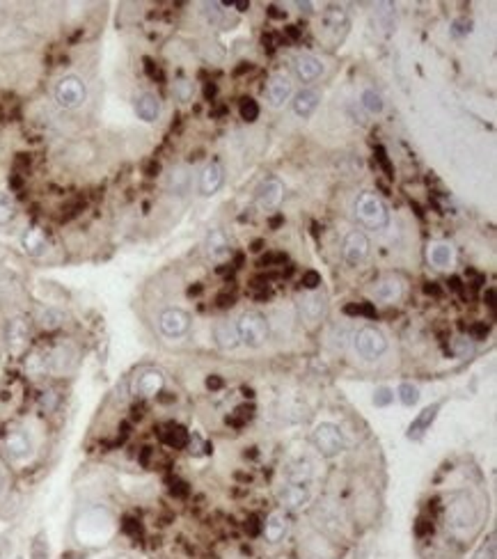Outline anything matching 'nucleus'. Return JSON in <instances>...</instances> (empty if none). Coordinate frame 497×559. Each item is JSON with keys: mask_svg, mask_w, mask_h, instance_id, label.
<instances>
[{"mask_svg": "<svg viewBox=\"0 0 497 559\" xmlns=\"http://www.w3.org/2000/svg\"><path fill=\"white\" fill-rule=\"evenodd\" d=\"M445 516H447V527L454 534H465V532H470L477 525V516L479 513H477V504L472 502L470 495L454 493L445 509Z\"/></svg>", "mask_w": 497, "mask_h": 559, "instance_id": "obj_1", "label": "nucleus"}, {"mask_svg": "<svg viewBox=\"0 0 497 559\" xmlns=\"http://www.w3.org/2000/svg\"><path fill=\"white\" fill-rule=\"evenodd\" d=\"M355 218L367 229H385L390 225V211L385 207V202L374 192H362L355 199Z\"/></svg>", "mask_w": 497, "mask_h": 559, "instance_id": "obj_2", "label": "nucleus"}, {"mask_svg": "<svg viewBox=\"0 0 497 559\" xmlns=\"http://www.w3.org/2000/svg\"><path fill=\"white\" fill-rule=\"evenodd\" d=\"M353 346H355V353L362 357L367 362H374L379 360V357L388 351V339L381 333L379 328L374 326H364L355 333L353 337Z\"/></svg>", "mask_w": 497, "mask_h": 559, "instance_id": "obj_3", "label": "nucleus"}, {"mask_svg": "<svg viewBox=\"0 0 497 559\" xmlns=\"http://www.w3.org/2000/svg\"><path fill=\"white\" fill-rule=\"evenodd\" d=\"M236 328H238L241 342L250 348L262 346L266 339H269V321H266V317H262L259 312H245V314L238 319Z\"/></svg>", "mask_w": 497, "mask_h": 559, "instance_id": "obj_4", "label": "nucleus"}, {"mask_svg": "<svg viewBox=\"0 0 497 559\" xmlns=\"http://www.w3.org/2000/svg\"><path fill=\"white\" fill-rule=\"evenodd\" d=\"M55 101L64 110H76L85 104L87 99V87L78 76H64L58 85H55Z\"/></svg>", "mask_w": 497, "mask_h": 559, "instance_id": "obj_5", "label": "nucleus"}, {"mask_svg": "<svg viewBox=\"0 0 497 559\" xmlns=\"http://www.w3.org/2000/svg\"><path fill=\"white\" fill-rule=\"evenodd\" d=\"M159 330L170 339L183 337L190 330V314L179 307H168L159 314Z\"/></svg>", "mask_w": 497, "mask_h": 559, "instance_id": "obj_6", "label": "nucleus"}, {"mask_svg": "<svg viewBox=\"0 0 497 559\" xmlns=\"http://www.w3.org/2000/svg\"><path fill=\"white\" fill-rule=\"evenodd\" d=\"M314 445L324 456H337L344 449V436L339 426L324 422L314 429Z\"/></svg>", "mask_w": 497, "mask_h": 559, "instance_id": "obj_7", "label": "nucleus"}, {"mask_svg": "<svg viewBox=\"0 0 497 559\" xmlns=\"http://www.w3.org/2000/svg\"><path fill=\"white\" fill-rule=\"evenodd\" d=\"M291 92H293V82L287 73H282V71L273 73L269 82H266V101H269L273 108H280L287 104L291 99Z\"/></svg>", "mask_w": 497, "mask_h": 559, "instance_id": "obj_8", "label": "nucleus"}, {"mask_svg": "<svg viewBox=\"0 0 497 559\" xmlns=\"http://www.w3.org/2000/svg\"><path fill=\"white\" fill-rule=\"evenodd\" d=\"M369 247H372V243H369V238H367L364 232H357V229L351 232L344 238V250H342L346 264L357 266L360 262H364L367 254H369Z\"/></svg>", "mask_w": 497, "mask_h": 559, "instance_id": "obj_9", "label": "nucleus"}, {"mask_svg": "<svg viewBox=\"0 0 497 559\" xmlns=\"http://www.w3.org/2000/svg\"><path fill=\"white\" fill-rule=\"evenodd\" d=\"M30 452H32L30 436L23 429H14L5 436V454L12 461H23V458L30 456Z\"/></svg>", "mask_w": 497, "mask_h": 559, "instance_id": "obj_10", "label": "nucleus"}, {"mask_svg": "<svg viewBox=\"0 0 497 559\" xmlns=\"http://www.w3.org/2000/svg\"><path fill=\"white\" fill-rule=\"evenodd\" d=\"M282 197H284V186L280 179H266L262 186L257 188V204L266 211L278 209Z\"/></svg>", "mask_w": 497, "mask_h": 559, "instance_id": "obj_11", "label": "nucleus"}, {"mask_svg": "<svg viewBox=\"0 0 497 559\" xmlns=\"http://www.w3.org/2000/svg\"><path fill=\"white\" fill-rule=\"evenodd\" d=\"M225 181V168L220 163H209L200 174V192L204 197L216 195L218 188L223 186Z\"/></svg>", "mask_w": 497, "mask_h": 559, "instance_id": "obj_12", "label": "nucleus"}, {"mask_svg": "<svg viewBox=\"0 0 497 559\" xmlns=\"http://www.w3.org/2000/svg\"><path fill=\"white\" fill-rule=\"evenodd\" d=\"M293 71H296V76L302 80V82H312L317 80L321 73H324V62L314 55H298L296 60H293Z\"/></svg>", "mask_w": 497, "mask_h": 559, "instance_id": "obj_13", "label": "nucleus"}, {"mask_svg": "<svg viewBox=\"0 0 497 559\" xmlns=\"http://www.w3.org/2000/svg\"><path fill=\"white\" fill-rule=\"evenodd\" d=\"M312 498V491H309V484H289L287 489L280 493V502L284 504L287 509H300L305 507Z\"/></svg>", "mask_w": 497, "mask_h": 559, "instance_id": "obj_14", "label": "nucleus"}, {"mask_svg": "<svg viewBox=\"0 0 497 559\" xmlns=\"http://www.w3.org/2000/svg\"><path fill=\"white\" fill-rule=\"evenodd\" d=\"M262 532H264V536L271 541V543H278V541H282L284 536H287L289 518L284 516L282 511H275V513H271L269 518H266V522L262 525Z\"/></svg>", "mask_w": 497, "mask_h": 559, "instance_id": "obj_15", "label": "nucleus"}, {"mask_svg": "<svg viewBox=\"0 0 497 559\" xmlns=\"http://www.w3.org/2000/svg\"><path fill=\"white\" fill-rule=\"evenodd\" d=\"M403 296V284L399 278H383L376 282L374 287V298L379 302H397Z\"/></svg>", "mask_w": 497, "mask_h": 559, "instance_id": "obj_16", "label": "nucleus"}, {"mask_svg": "<svg viewBox=\"0 0 497 559\" xmlns=\"http://www.w3.org/2000/svg\"><path fill=\"white\" fill-rule=\"evenodd\" d=\"M440 406H443V403H440V401H438V403H431V406H427L415 419H412V424L408 426V438H410V440H419L422 436L427 434L429 426L434 424V419H436V415H438Z\"/></svg>", "mask_w": 497, "mask_h": 559, "instance_id": "obj_17", "label": "nucleus"}, {"mask_svg": "<svg viewBox=\"0 0 497 559\" xmlns=\"http://www.w3.org/2000/svg\"><path fill=\"white\" fill-rule=\"evenodd\" d=\"M324 312H326L324 298L314 296V293L300 298V317H302V321H305L309 328H314L319 324L321 317H324Z\"/></svg>", "mask_w": 497, "mask_h": 559, "instance_id": "obj_18", "label": "nucleus"}, {"mask_svg": "<svg viewBox=\"0 0 497 559\" xmlns=\"http://www.w3.org/2000/svg\"><path fill=\"white\" fill-rule=\"evenodd\" d=\"M135 115L142 119V122H156L161 117V101L156 94L145 92L135 99Z\"/></svg>", "mask_w": 497, "mask_h": 559, "instance_id": "obj_19", "label": "nucleus"}, {"mask_svg": "<svg viewBox=\"0 0 497 559\" xmlns=\"http://www.w3.org/2000/svg\"><path fill=\"white\" fill-rule=\"evenodd\" d=\"M163 390V374L156 371V369H147L140 374V379L135 383V392L140 394V397L149 399V397H156Z\"/></svg>", "mask_w": 497, "mask_h": 559, "instance_id": "obj_20", "label": "nucleus"}, {"mask_svg": "<svg viewBox=\"0 0 497 559\" xmlns=\"http://www.w3.org/2000/svg\"><path fill=\"white\" fill-rule=\"evenodd\" d=\"M214 337H216L218 346L225 348V351H229V348H236L238 344H241L238 328H236V324H232V321H218L216 328H214Z\"/></svg>", "mask_w": 497, "mask_h": 559, "instance_id": "obj_21", "label": "nucleus"}, {"mask_svg": "<svg viewBox=\"0 0 497 559\" xmlns=\"http://www.w3.org/2000/svg\"><path fill=\"white\" fill-rule=\"evenodd\" d=\"M319 101H321V94L317 90H302L293 97V113L305 119L319 108Z\"/></svg>", "mask_w": 497, "mask_h": 559, "instance_id": "obj_22", "label": "nucleus"}, {"mask_svg": "<svg viewBox=\"0 0 497 559\" xmlns=\"http://www.w3.org/2000/svg\"><path fill=\"white\" fill-rule=\"evenodd\" d=\"M27 324L23 319H12L7 324V344L12 351H18V348H23L25 342H27Z\"/></svg>", "mask_w": 497, "mask_h": 559, "instance_id": "obj_23", "label": "nucleus"}, {"mask_svg": "<svg viewBox=\"0 0 497 559\" xmlns=\"http://www.w3.org/2000/svg\"><path fill=\"white\" fill-rule=\"evenodd\" d=\"M21 243H23V250L27 254H32V257H39L46 252V236L39 227H30L27 232L23 234L21 238Z\"/></svg>", "mask_w": 497, "mask_h": 559, "instance_id": "obj_24", "label": "nucleus"}, {"mask_svg": "<svg viewBox=\"0 0 497 559\" xmlns=\"http://www.w3.org/2000/svg\"><path fill=\"white\" fill-rule=\"evenodd\" d=\"M76 364V360H73V353H69V348L67 346H58L55 351L51 353L49 357V369L53 374H64V371H69L71 367Z\"/></svg>", "mask_w": 497, "mask_h": 559, "instance_id": "obj_25", "label": "nucleus"}, {"mask_svg": "<svg viewBox=\"0 0 497 559\" xmlns=\"http://www.w3.org/2000/svg\"><path fill=\"white\" fill-rule=\"evenodd\" d=\"M429 262L436 269H447L454 262V247L449 243H434L429 247Z\"/></svg>", "mask_w": 497, "mask_h": 559, "instance_id": "obj_26", "label": "nucleus"}, {"mask_svg": "<svg viewBox=\"0 0 497 559\" xmlns=\"http://www.w3.org/2000/svg\"><path fill=\"white\" fill-rule=\"evenodd\" d=\"M207 252L209 257H214V259H220V257H225L229 252V241L223 229H214V232L207 236Z\"/></svg>", "mask_w": 497, "mask_h": 559, "instance_id": "obj_27", "label": "nucleus"}, {"mask_svg": "<svg viewBox=\"0 0 497 559\" xmlns=\"http://www.w3.org/2000/svg\"><path fill=\"white\" fill-rule=\"evenodd\" d=\"M324 23H326L328 30H333V32L342 30V27H346V23H348L346 9L344 7H337V5L328 7L326 14H324Z\"/></svg>", "mask_w": 497, "mask_h": 559, "instance_id": "obj_28", "label": "nucleus"}, {"mask_svg": "<svg viewBox=\"0 0 497 559\" xmlns=\"http://www.w3.org/2000/svg\"><path fill=\"white\" fill-rule=\"evenodd\" d=\"M360 104H362V108L367 110V113L379 115L381 110H383V97H381L376 90L367 87V90L362 92V97H360Z\"/></svg>", "mask_w": 497, "mask_h": 559, "instance_id": "obj_29", "label": "nucleus"}, {"mask_svg": "<svg viewBox=\"0 0 497 559\" xmlns=\"http://www.w3.org/2000/svg\"><path fill=\"white\" fill-rule=\"evenodd\" d=\"M163 440H165V445L181 449L188 445V431L181 426H168V431L163 434Z\"/></svg>", "mask_w": 497, "mask_h": 559, "instance_id": "obj_30", "label": "nucleus"}, {"mask_svg": "<svg viewBox=\"0 0 497 559\" xmlns=\"http://www.w3.org/2000/svg\"><path fill=\"white\" fill-rule=\"evenodd\" d=\"M64 324V314L60 309H55V307H46L42 309V314H39V326L46 328V330H55V328H60Z\"/></svg>", "mask_w": 497, "mask_h": 559, "instance_id": "obj_31", "label": "nucleus"}, {"mask_svg": "<svg viewBox=\"0 0 497 559\" xmlns=\"http://www.w3.org/2000/svg\"><path fill=\"white\" fill-rule=\"evenodd\" d=\"M376 21H379V25L383 27L385 32H390L392 27H394V9L390 3H383L376 7Z\"/></svg>", "mask_w": 497, "mask_h": 559, "instance_id": "obj_32", "label": "nucleus"}, {"mask_svg": "<svg viewBox=\"0 0 497 559\" xmlns=\"http://www.w3.org/2000/svg\"><path fill=\"white\" fill-rule=\"evenodd\" d=\"M49 369V357H44L39 353H32L30 357L25 360V371L30 376H39Z\"/></svg>", "mask_w": 497, "mask_h": 559, "instance_id": "obj_33", "label": "nucleus"}, {"mask_svg": "<svg viewBox=\"0 0 497 559\" xmlns=\"http://www.w3.org/2000/svg\"><path fill=\"white\" fill-rule=\"evenodd\" d=\"M170 188L177 192V195H183L188 188V172L183 170V168H177V170H172L170 174Z\"/></svg>", "mask_w": 497, "mask_h": 559, "instance_id": "obj_34", "label": "nucleus"}, {"mask_svg": "<svg viewBox=\"0 0 497 559\" xmlns=\"http://www.w3.org/2000/svg\"><path fill=\"white\" fill-rule=\"evenodd\" d=\"M14 214H16L14 199L7 192H0V225H7L14 218Z\"/></svg>", "mask_w": 497, "mask_h": 559, "instance_id": "obj_35", "label": "nucleus"}, {"mask_svg": "<svg viewBox=\"0 0 497 559\" xmlns=\"http://www.w3.org/2000/svg\"><path fill=\"white\" fill-rule=\"evenodd\" d=\"M399 399H401L403 406H415V403L419 401V390L415 388V385L403 383V385H399Z\"/></svg>", "mask_w": 497, "mask_h": 559, "instance_id": "obj_36", "label": "nucleus"}, {"mask_svg": "<svg viewBox=\"0 0 497 559\" xmlns=\"http://www.w3.org/2000/svg\"><path fill=\"white\" fill-rule=\"evenodd\" d=\"M241 117L245 122H254L259 117V106H257L254 99H241Z\"/></svg>", "mask_w": 497, "mask_h": 559, "instance_id": "obj_37", "label": "nucleus"}, {"mask_svg": "<svg viewBox=\"0 0 497 559\" xmlns=\"http://www.w3.org/2000/svg\"><path fill=\"white\" fill-rule=\"evenodd\" d=\"M392 399H394V392L390 388H379L374 392V403H376V406H381V408L390 406Z\"/></svg>", "mask_w": 497, "mask_h": 559, "instance_id": "obj_38", "label": "nucleus"}, {"mask_svg": "<svg viewBox=\"0 0 497 559\" xmlns=\"http://www.w3.org/2000/svg\"><path fill=\"white\" fill-rule=\"evenodd\" d=\"M174 94H177L181 101H188L190 94H192V85L188 80H177V82H174Z\"/></svg>", "mask_w": 497, "mask_h": 559, "instance_id": "obj_39", "label": "nucleus"}, {"mask_svg": "<svg viewBox=\"0 0 497 559\" xmlns=\"http://www.w3.org/2000/svg\"><path fill=\"white\" fill-rule=\"evenodd\" d=\"M319 284H321V275L317 271H307L305 275H302V287H305V289L314 291Z\"/></svg>", "mask_w": 497, "mask_h": 559, "instance_id": "obj_40", "label": "nucleus"}, {"mask_svg": "<svg viewBox=\"0 0 497 559\" xmlns=\"http://www.w3.org/2000/svg\"><path fill=\"white\" fill-rule=\"evenodd\" d=\"M415 534L417 536H429V534H434V522L427 520V518H419L415 522Z\"/></svg>", "mask_w": 497, "mask_h": 559, "instance_id": "obj_41", "label": "nucleus"}, {"mask_svg": "<svg viewBox=\"0 0 497 559\" xmlns=\"http://www.w3.org/2000/svg\"><path fill=\"white\" fill-rule=\"evenodd\" d=\"M454 351H456V355H461V357H465L467 353H472V344H470V339L458 337L456 342H454Z\"/></svg>", "mask_w": 497, "mask_h": 559, "instance_id": "obj_42", "label": "nucleus"}, {"mask_svg": "<svg viewBox=\"0 0 497 559\" xmlns=\"http://www.w3.org/2000/svg\"><path fill=\"white\" fill-rule=\"evenodd\" d=\"M245 532H250V534H252V536H257V534H259V532H262V525H259V520H257V518H250V520H247V522H245Z\"/></svg>", "mask_w": 497, "mask_h": 559, "instance_id": "obj_43", "label": "nucleus"}, {"mask_svg": "<svg viewBox=\"0 0 497 559\" xmlns=\"http://www.w3.org/2000/svg\"><path fill=\"white\" fill-rule=\"evenodd\" d=\"M486 335H489V326H484V324L472 326V339H484Z\"/></svg>", "mask_w": 497, "mask_h": 559, "instance_id": "obj_44", "label": "nucleus"}, {"mask_svg": "<svg viewBox=\"0 0 497 559\" xmlns=\"http://www.w3.org/2000/svg\"><path fill=\"white\" fill-rule=\"evenodd\" d=\"M207 388L209 390H220V388H223V379H220V376H209V379H207Z\"/></svg>", "mask_w": 497, "mask_h": 559, "instance_id": "obj_45", "label": "nucleus"}, {"mask_svg": "<svg viewBox=\"0 0 497 559\" xmlns=\"http://www.w3.org/2000/svg\"><path fill=\"white\" fill-rule=\"evenodd\" d=\"M124 529L128 532V534H133V536H137V534H140V525H135V520H126V525H124Z\"/></svg>", "mask_w": 497, "mask_h": 559, "instance_id": "obj_46", "label": "nucleus"}, {"mask_svg": "<svg viewBox=\"0 0 497 559\" xmlns=\"http://www.w3.org/2000/svg\"><path fill=\"white\" fill-rule=\"evenodd\" d=\"M46 394H49V397H44L42 403H44V408H46V410H51V408L55 406V392H46Z\"/></svg>", "mask_w": 497, "mask_h": 559, "instance_id": "obj_47", "label": "nucleus"}]
</instances>
